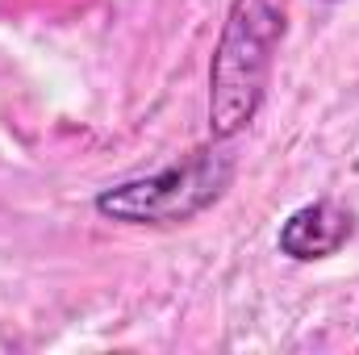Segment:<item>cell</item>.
I'll use <instances>...</instances> for the list:
<instances>
[{
    "instance_id": "obj_4",
    "label": "cell",
    "mask_w": 359,
    "mask_h": 355,
    "mask_svg": "<svg viewBox=\"0 0 359 355\" xmlns=\"http://www.w3.org/2000/svg\"><path fill=\"white\" fill-rule=\"evenodd\" d=\"M326 4H334V0H326Z\"/></svg>"
},
{
    "instance_id": "obj_1",
    "label": "cell",
    "mask_w": 359,
    "mask_h": 355,
    "mask_svg": "<svg viewBox=\"0 0 359 355\" xmlns=\"http://www.w3.org/2000/svg\"><path fill=\"white\" fill-rule=\"evenodd\" d=\"M284 0H230L209 63V138L230 142L255 121L268 96L271 63L284 42Z\"/></svg>"
},
{
    "instance_id": "obj_2",
    "label": "cell",
    "mask_w": 359,
    "mask_h": 355,
    "mask_svg": "<svg viewBox=\"0 0 359 355\" xmlns=\"http://www.w3.org/2000/svg\"><path fill=\"white\" fill-rule=\"evenodd\" d=\"M234 168L238 163L226 151V142L213 138L209 147L188 151L180 163L155 172V176L121 180L113 188H100L92 196V209L117 226H184L226 196Z\"/></svg>"
},
{
    "instance_id": "obj_3",
    "label": "cell",
    "mask_w": 359,
    "mask_h": 355,
    "mask_svg": "<svg viewBox=\"0 0 359 355\" xmlns=\"http://www.w3.org/2000/svg\"><path fill=\"white\" fill-rule=\"evenodd\" d=\"M351 239H355V213L347 205L322 196V201H309V205L292 209L280 222L276 247L292 264H318V260L339 255Z\"/></svg>"
}]
</instances>
